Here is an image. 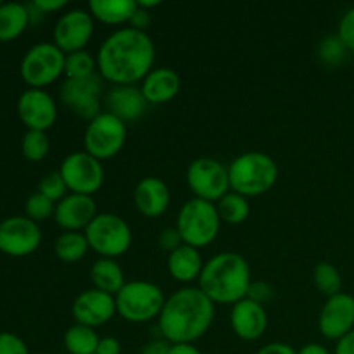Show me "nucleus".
I'll return each instance as SVG.
<instances>
[{
    "label": "nucleus",
    "instance_id": "42",
    "mask_svg": "<svg viewBox=\"0 0 354 354\" xmlns=\"http://www.w3.org/2000/svg\"><path fill=\"white\" fill-rule=\"evenodd\" d=\"M256 354H297L296 349L283 342H272V344L263 346Z\"/></svg>",
    "mask_w": 354,
    "mask_h": 354
},
{
    "label": "nucleus",
    "instance_id": "3",
    "mask_svg": "<svg viewBox=\"0 0 354 354\" xmlns=\"http://www.w3.org/2000/svg\"><path fill=\"white\" fill-rule=\"evenodd\" d=\"M251 283L249 263L237 252L213 256L199 277V289L218 304H235L245 299Z\"/></svg>",
    "mask_w": 354,
    "mask_h": 354
},
{
    "label": "nucleus",
    "instance_id": "49",
    "mask_svg": "<svg viewBox=\"0 0 354 354\" xmlns=\"http://www.w3.org/2000/svg\"><path fill=\"white\" fill-rule=\"evenodd\" d=\"M0 6H2V2H0Z\"/></svg>",
    "mask_w": 354,
    "mask_h": 354
},
{
    "label": "nucleus",
    "instance_id": "25",
    "mask_svg": "<svg viewBox=\"0 0 354 354\" xmlns=\"http://www.w3.org/2000/svg\"><path fill=\"white\" fill-rule=\"evenodd\" d=\"M90 277H92V282L97 290H102V292L111 294V296H116L127 283L124 282L123 268L114 259L109 258H102L95 261V265L90 270Z\"/></svg>",
    "mask_w": 354,
    "mask_h": 354
},
{
    "label": "nucleus",
    "instance_id": "44",
    "mask_svg": "<svg viewBox=\"0 0 354 354\" xmlns=\"http://www.w3.org/2000/svg\"><path fill=\"white\" fill-rule=\"evenodd\" d=\"M335 354H354V330L339 339L335 346Z\"/></svg>",
    "mask_w": 354,
    "mask_h": 354
},
{
    "label": "nucleus",
    "instance_id": "37",
    "mask_svg": "<svg viewBox=\"0 0 354 354\" xmlns=\"http://www.w3.org/2000/svg\"><path fill=\"white\" fill-rule=\"evenodd\" d=\"M0 354H30L26 344L17 335L3 332L0 334Z\"/></svg>",
    "mask_w": 354,
    "mask_h": 354
},
{
    "label": "nucleus",
    "instance_id": "36",
    "mask_svg": "<svg viewBox=\"0 0 354 354\" xmlns=\"http://www.w3.org/2000/svg\"><path fill=\"white\" fill-rule=\"evenodd\" d=\"M337 37L348 47V50H354V7L346 10L344 16L341 17Z\"/></svg>",
    "mask_w": 354,
    "mask_h": 354
},
{
    "label": "nucleus",
    "instance_id": "21",
    "mask_svg": "<svg viewBox=\"0 0 354 354\" xmlns=\"http://www.w3.org/2000/svg\"><path fill=\"white\" fill-rule=\"evenodd\" d=\"M107 113L114 114L121 121H135L144 114L147 107L144 93L140 88L133 85L114 86L106 97Z\"/></svg>",
    "mask_w": 354,
    "mask_h": 354
},
{
    "label": "nucleus",
    "instance_id": "41",
    "mask_svg": "<svg viewBox=\"0 0 354 354\" xmlns=\"http://www.w3.org/2000/svg\"><path fill=\"white\" fill-rule=\"evenodd\" d=\"M121 353V344L118 339L114 337H104L99 341L95 354H120Z\"/></svg>",
    "mask_w": 354,
    "mask_h": 354
},
{
    "label": "nucleus",
    "instance_id": "10",
    "mask_svg": "<svg viewBox=\"0 0 354 354\" xmlns=\"http://www.w3.org/2000/svg\"><path fill=\"white\" fill-rule=\"evenodd\" d=\"M187 183L197 199L220 201L230 192V175L220 161L211 158H199L187 168Z\"/></svg>",
    "mask_w": 354,
    "mask_h": 354
},
{
    "label": "nucleus",
    "instance_id": "15",
    "mask_svg": "<svg viewBox=\"0 0 354 354\" xmlns=\"http://www.w3.org/2000/svg\"><path fill=\"white\" fill-rule=\"evenodd\" d=\"M322 335L332 341H339L354 330V297L351 294L339 292L328 297L318 318Z\"/></svg>",
    "mask_w": 354,
    "mask_h": 354
},
{
    "label": "nucleus",
    "instance_id": "5",
    "mask_svg": "<svg viewBox=\"0 0 354 354\" xmlns=\"http://www.w3.org/2000/svg\"><path fill=\"white\" fill-rule=\"evenodd\" d=\"M220 214L216 206L209 201L194 199L187 201L178 213L176 230L182 235L183 244L192 248H206L216 239L220 232Z\"/></svg>",
    "mask_w": 354,
    "mask_h": 354
},
{
    "label": "nucleus",
    "instance_id": "2",
    "mask_svg": "<svg viewBox=\"0 0 354 354\" xmlns=\"http://www.w3.org/2000/svg\"><path fill=\"white\" fill-rule=\"evenodd\" d=\"M213 318V301L199 287H185L166 299L159 315V330L171 344H192L206 334Z\"/></svg>",
    "mask_w": 354,
    "mask_h": 354
},
{
    "label": "nucleus",
    "instance_id": "35",
    "mask_svg": "<svg viewBox=\"0 0 354 354\" xmlns=\"http://www.w3.org/2000/svg\"><path fill=\"white\" fill-rule=\"evenodd\" d=\"M66 190H68V187H66L61 173H50V175L44 176L40 185H38V192L44 194L45 197H48L52 203H55V201L61 203L66 197Z\"/></svg>",
    "mask_w": 354,
    "mask_h": 354
},
{
    "label": "nucleus",
    "instance_id": "38",
    "mask_svg": "<svg viewBox=\"0 0 354 354\" xmlns=\"http://www.w3.org/2000/svg\"><path fill=\"white\" fill-rule=\"evenodd\" d=\"M158 244L162 251H166L171 254L175 249H178L180 245H183V241H182V235L178 234V230H176V228H165V230L159 234Z\"/></svg>",
    "mask_w": 354,
    "mask_h": 354
},
{
    "label": "nucleus",
    "instance_id": "31",
    "mask_svg": "<svg viewBox=\"0 0 354 354\" xmlns=\"http://www.w3.org/2000/svg\"><path fill=\"white\" fill-rule=\"evenodd\" d=\"M95 59L86 50L73 52L66 55L64 75L66 80H86L95 75Z\"/></svg>",
    "mask_w": 354,
    "mask_h": 354
},
{
    "label": "nucleus",
    "instance_id": "43",
    "mask_svg": "<svg viewBox=\"0 0 354 354\" xmlns=\"http://www.w3.org/2000/svg\"><path fill=\"white\" fill-rule=\"evenodd\" d=\"M169 349H171V346L168 344V341L158 339V341L149 342V344L142 349V354H169Z\"/></svg>",
    "mask_w": 354,
    "mask_h": 354
},
{
    "label": "nucleus",
    "instance_id": "33",
    "mask_svg": "<svg viewBox=\"0 0 354 354\" xmlns=\"http://www.w3.org/2000/svg\"><path fill=\"white\" fill-rule=\"evenodd\" d=\"M50 142L45 131L30 130L23 137V154L30 161H41L48 154Z\"/></svg>",
    "mask_w": 354,
    "mask_h": 354
},
{
    "label": "nucleus",
    "instance_id": "18",
    "mask_svg": "<svg viewBox=\"0 0 354 354\" xmlns=\"http://www.w3.org/2000/svg\"><path fill=\"white\" fill-rule=\"evenodd\" d=\"M55 221L66 232H80L92 223L97 216V204L92 196L82 194H68L55 206Z\"/></svg>",
    "mask_w": 354,
    "mask_h": 354
},
{
    "label": "nucleus",
    "instance_id": "27",
    "mask_svg": "<svg viewBox=\"0 0 354 354\" xmlns=\"http://www.w3.org/2000/svg\"><path fill=\"white\" fill-rule=\"evenodd\" d=\"M88 249V241L82 232H64L62 235H59L54 245L55 256L64 263L80 261L85 258Z\"/></svg>",
    "mask_w": 354,
    "mask_h": 354
},
{
    "label": "nucleus",
    "instance_id": "14",
    "mask_svg": "<svg viewBox=\"0 0 354 354\" xmlns=\"http://www.w3.org/2000/svg\"><path fill=\"white\" fill-rule=\"evenodd\" d=\"M93 35V17L86 10L75 9L66 12L54 28V44L64 54L80 52Z\"/></svg>",
    "mask_w": 354,
    "mask_h": 354
},
{
    "label": "nucleus",
    "instance_id": "45",
    "mask_svg": "<svg viewBox=\"0 0 354 354\" xmlns=\"http://www.w3.org/2000/svg\"><path fill=\"white\" fill-rule=\"evenodd\" d=\"M35 7L37 9H40L41 12H54V10H59L62 9V7L68 6V2L66 0H37V2H33Z\"/></svg>",
    "mask_w": 354,
    "mask_h": 354
},
{
    "label": "nucleus",
    "instance_id": "34",
    "mask_svg": "<svg viewBox=\"0 0 354 354\" xmlns=\"http://www.w3.org/2000/svg\"><path fill=\"white\" fill-rule=\"evenodd\" d=\"M55 213V206L48 197H45L44 194L37 192L26 201V214L30 220H33L35 223L41 220H47L48 216Z\"/></svg>",
    "mask_w": 354,
    "mask_h": 354
},
{
    "label": "nucleus",
    "instance_id": "23",
    "mask_svg": "<svg viewBox=\"0 0 354 354\" xmlns=\"http://www.w3.org/2000/svg\"><path fill=\"white\" fill-rule=\"evenodd\" d=\"M204 263L201 252L192 245H180L168 256V272L178 282H192L203 273Z\"/></svg>",
    "mask_w": 354,
    "mask_h": 354
},
{
    "label": "nucleus",
    "instance_id": "20",
    "mask_svg": "<svg viewBox=\"0 0 354 354\" xmlns=\"http://www.w3.org/2000/svg\"><path fill=\"white\" fill-rule=\"evenodd\" d=\"M133 199L135 206L144 216L158 218L168 209L171 196H169L168 185L161 178L147 176V178L140 180L138 185L135 187Z\"/></svg>",
    "mask_w": 354,
    "mask_h": 354
},
{
    "label": "nucleus",
    "instance_id": "8",
    "mask_svg": "<svg viewBox=\"0 0 354 354\" xmlns=\"http://www.w3.org/2000/svg\"><path fill=\"white\" fill-rule=\"evenodd\" d=\"M66 54L55 44L31 47L21 62V76L31 88H44L64 73Z\"/></svg>",
    "mask_w": 354,
    "mask_h": 354
},
{
    "label": "nucleus",
    "instance_id": "22",
    "mask_svg": "<svg viewBox=\"0 0 354 354\" xmlns=\"http://www.w3.org/2000/svg\"><path fill=\"white\" fill-rule=\"evenodd\" d=\"M182 86L178 73L171 68L152 69L142 82V93L147 104H165L175 99Z\"/></svg>",
    "mask_w": 354,
    "mask_h": 354
},
{
    "label": "nucleus",
    "instance_id": "28",
    "mask_svg": "<svg viewBox=\"0 0 354 354\" xmlns=\"http://www.w3.org/2000/svg\"><path fill=\"white\" fill-rule=\"evenodd\" d=\"M99 341L95 328L80 324L73 325L64 334V346L71 354H95Z\"/></svg>",
    "mask_w": 354,
    "mask_h": 354
},
{
    "label": "nucleus",
    "instance_id": "9",
    "mask_svg": "<svg viewBox=\"0 0 354 354\" xmlns=\"http://www.w3.org/2000/svg\"><path fill=\"white\" fill-rule=\"evenodd\" d=\"M127 142V124L111 113H100L85 131V152L95 159H111L120 154Z\"/></svg>",
    "mask_w": 354,
    "mask_h": 354
},
{
    "label": "nucleus",
    "instance_id": "12",
    "mask_svg": "<svg viewBox=\"0 0 354 354\" xmlns=\"http://www.w3.org/2000/svg\"><path fill=\"white\" fill-rule=\"evenodd\" d=\"M102 83L97 75L86 80H66L61 86V100L76 116L92 121L100 114Z\"/></svg>",
    "mask_w": 354,
    "mask_h": 354
},
{
    "label": "nucleus",
    "instance_id": "39",
    "mask_svg": "<svg viewBox=\"0 0 354 354\" xmlns=\"http://www.w3.org/2000/svg\"><path fill=\"white\" fill-rule=\"evenodd\" d=\"M273 296V289L265 282H252L248 290V299L258 304H265Z\"/></svg>",
    "mask_w": 354,
    "mask_h": 354
},
{
    "label": "nucleus",
    "instance_id": "19",
    "mask_svg": "<svg viewBox=\"0 0 354 354\" xmlns=\"http://www.w3.org/2000/svg\"><path fill=\"white\" fill-rule=\"evenodd\" d=\"M232 328L235 334L244 341H256L265 334L268 327V315L263 304L254 303L251 299H242L234 304L230 313Z\"/></svg>",
    "mask_w": 354,
    "mask_h": 354
},
{
    "label": "nucleus",
    "instance_id": "13",
    "mask_svg": "<svg viewBox=\"0 0 354 354\" xmlns=\"http://www.w3.org/2000/svg\"><path fill=\"white\" fill-rule=\"evenodd\" d=\"M41 242L40 227L28 216L7 218L0 223V251L9 256H28Z\"/></svg>",
    "mask_w": 354,
    "mask_h": 354
},
{
    "label": "nucleus",
    "instance_id": "17",
    "mask_svg": "<svg viewBox=\"0 0 354 354\" xmlns=\"http://www.w3.org/2000/svg\"><path fill=\"white\" fill-rule=\"evenodd\" d=\"M116 299L102 290L90 289L80 294L73 303V317L80 325L85 327H100L114 317Z\"/></svg>",
    "mask_w": 354,
    "mask_h": 354
},
{
    "label": "nucleus",
    "instance_id": "4",
    "mask_svg": "<svg viewBox=\"0 0 354 354\" xmlns=\"http://www.w3.org/2000/svg\"><path fill=\"white\" fill-rule=\"evenodd\" d=\"M230 189L244 197L266 194L279 178V166L272 156L265 152H245L228 166Z\"/></svg>",
    "mask_w": 354,
    "mask_h": 354
},
{
    "label": "nucleus",
    "instance_id": "29",
    "mask_svg": "<svg viewBox=\"0 0 354 354\" xmlns=\"http://www.w3.org/2000/svg\"><path fill=\"white\" fill-rule=\"evenodd\" d=\"M216 209L221 220L230 225H241L242 221L248 220L249 211H251L249 209L248 197L241 196V194L234 192V190L218 201Z\"/></svg>",
    "mask_w": 354,
    "mask_h": 354
},
{
    "label": "nucleus",
    "instance_id": "16",
    "mask_svg": "<svg viewBox=\"0 0 354 354\" xmlns=\"http://www.w3.org/2000/svg\"><path fill=\"white\" fill-rule=\"evenodd\" d=\"M17 113L21 121L30 130L45 131L57 120V107L54 99L45 90L30 88L19 97Z\"/></svg>",
    "mask_w": 354,
    "mask_h": 354
},
{
    "label": "nucleus",
    "instance_id": "46",
    "mask_svg": "<svg viewBox=\"0 0 354 354\" xmlns=\"http://www.w3.org/2000/svg\"><path fill=\"white\" fill-rule=\"evenodd\" d=\"M169 354H203L192 344H173L169 349Z\"/></svg>",
    "mask_w": 354,
    "mask_h": 354
},
{
    "label": "nucleus",
    "instance_id": "40",
    "mask_svg": "<svg viewBox=\"0 0 354 354\" xmlns=\"http://www.w3.org/2000/svg\"><path fill=\"white\" fill-rule=\"evenodd\" d=\"M128 24H130V28H133V30L145 31L149 28V24H151V12L145 9H140V7L137 6V9H135L133 16L128 21Z\"/></svg>",
    "mask_w": 354,
    "mask_h": 354
},
{
    "label": "nucleus",
    "instance_id": "26",
    "mask_svg": "<svg viewBox=\"0 0 354 354\" xmlns=\"http://www.w3.org/2000/svg\"><path fill=\"white\" fill-rule=\"evenodd\" d=\"M30 23V10L23 3L9 2L0 6V41L19 37Z\"/></svg>",
    "mask_w": 354,
    "mask_h": 354
},
{
    "label": "nucleus",
    "instance_id": "7",
    "mask_svg": "<svg viewBox=\"0 0 354 354\" xmlns=\"http://www.w3.org/2000/svg\"><path fill=\"white\" fill-rule=\"evenodd\" d=\"M90 249L102 258L114 259L124 254L131 245V230L127 221L113 213L97 214L85 228Z\"/></svg>",
    "mask_w": 354,
    "mask_h": 354
},
{
    "label": "nucleus",
    "instance_id": "6",
    "mask_svg": "<svg viewBox=\"0 0 354 354\" xmlns=\"http://www.w3.org/2000/svg\"><path fill=\"white\" fill-rule=\"evenodd\" d=\"M116 311L131 324H145L159 317L165 308V296L158 286L144 280L127 282L114 296Z\"/></svg>",
    "mask_w": 354,
    "mask_h": 354
},
{
    "label": "nucleus",
    "instance_id": "24",
    "mask_svg": "<svg viewBox=\"0 0 354 354\" xmlns=\"http://www.w3.org/2000/svg\"><path fill=\"white\" fill-rule=\"evenodd\" d=\"M92 17L104 24L128 23L137 9V0H90Z\"/></svg>",
    "mask_w": 354,
    "mask_h": 354
},
{
    "label": "nucleus",
    "instance_id": "1",
    "mask_svg": "<svg viewBox=\"0 0 354 354\" xmlns=\"http://www.w3.org/2000/svg\"><path fill=\"white\" fill-rule=\"evenodd\" d=\"M154 59V41L145 31L121 28L100 45L97 69L116 86L133 85L152 71Z\"/></svg>",
    "mask_w": 354,
    "mask_h": 354
},
{
    "label": "nucleus",
    "instance_id": "32",
    "mask_svg": "<svg viewBox=\"0 0 354 354\" xmlns=\"http://www.w3.org/2000/svg\"><path fill=\"white\" fill-rule=\"evenodd\" d=\"M348 47L342 44L341 38L337 35H330V37H325L324 40L318 45V57L324 64L327 66H339L346 61V55H348Z\"/></svg>",
    "mask_w": 354,
    "mask_h": 354
},
{
    "label": "nucleus",
    "instance_id": "30",
    "mask_svg": "<svg viewBox=\"0 0 354 354\" xmlns=\"http://www.w3.org/2000/svg\"><path fill=\"white\" fill-rule=\"evenodd\" d=\"M313 280L315 286L318 287V290L328 297L335 296V294L341 292L342 289L341 272L337 270V266H334L328 261H322L315 266Z\"/></svg>",
    "mask_w": 354,
    "mask_h": 354
},
{
    "label": "nucleus",
    "instance_id": "48",
    "mask_svg": "<svg viewBox=\"0 0 354 354\" xmlns=\"http://www.w3.org/2000/svg\"><path fill=\"white\" fill-rule=\"evenodd\" d=\"M137 6L140 7V9H145V10H149V9H152V7H158V6H161V2H159V0H151V2H149V0H138V2H137Z\"/></svg>",
    "mask_w": 354,
    "mask_h": 354
},
{
    "label": "nucleus",
    "instance_id": "47",
    "mask_svg": "<svg viewBox=\"0 0 354 354\" xmlns=\"http://www.w3.org/2000/svg\"><path fill=\"white\" fill-rule=\"evenodd\" d=\"M297 354H330V353H328L327 348H324V346L320 344H308L304 346V348Z\"/></svg>",
    "mask_w": 354,
    "mask_h": 354
},
{
    "label": "nucleus",
    "instance_id": "11",
    "mask_svg": "<svg viewBox=\"0 0 354 354\" xmlns=\"http://www.w3.org/2000/svg\"><path fill=\"white\" fill-rule=\"evenodd\" d=\"M68 190L82 196H92L102 187L104 168L99 159L90 156L88 152H73L62 161L61 169Z\"/></svg>",
    "mask_w": 354,
    "mask_h": 354
}]
</instances>
